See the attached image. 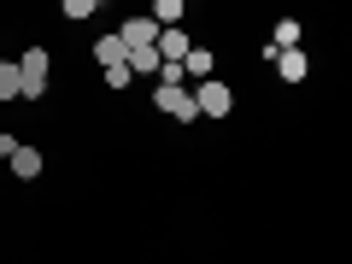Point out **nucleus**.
<instances>
[{
	"instance_id": "6",
	"label": "nucleus",
	"mask_w": 352,
	"mask_h": 264,
	"mask_svg": "<svg viewBox=\"0 0 352 264\" xmlns=\"http://www.w3.org/2000/svg\"><path fill=\"white\" fill-rule=\"evenodd\" d=\"M212 71H217V59H212V53H206V47H188V59H182V76H188V82L200 88V82H212Z\"/></svg>"
},
{
	"instance_id": "7",
	"label": "nucleus",
	"mask_w": 352,
	"mask_h": 264,
	"mask_svg": "<svg viewBox=\"0 0 352 264\" xmlns=\"http://www.w3.org/2000/svg\"><path fill=\"white\" fill-rule=\"evenodd\" d=\"M270 65H276V76H282V82H305V71H311V65H305V53H300V47L276 53V59H270Z\"/></svg>"
},
{
	"instance_id": "5",
	"label": "nucleus",
	"mask_w": 352,
	"mask_h": 264,
	"mask_svg": "<svg viewBox=\"0 0 352 264\" xmlns=\"http://www.w3.org/2000/svg\"><path fill=\"white\" fill-rule=\"evenodd\" d=\"M188 47H194V41L182 36V30H159V41H153V53H159L164 65H182V59H188Z\"/></svg>"
},
{
	"instance_id": "12",
	"label": "nucleus",
	"mask_w": 352,
	"mask_h": 264,
	"mask_svg": "<svg viewBox=\"0 0 352 264\" xmlns=\"http://www.w3.org/2000/svg\"><path fill=\"white\" fill-rule=\"evenodd\" d=\"M0 100H18V65L0 59Z\"/></svg>"
},
{
	"instance_id": "3",
	"label": "nucleus",
	"mask_w": 352,
	"mask_h": 264,
	"mask_svg": "<svg viewBox=\"0 0 352 264\" xmlns=\"http://www.w3.org/2000/svg\"><path fill=\"white\" fill-rule=\"evenodd\" d=\"M153 100H159V112H170L176 124H194V118H200V112H194V94H188V88H153Z\"/></svg>"
},
{
	"instance_id": "11",
	"label": "nucleus",
	"mask_w": 352,
	"mask_h": 264,
	"mask_svg": "<svg viewBox=\"0 0 352 264\" xmlns=\"http://www.w3.org/2000/svg\"><path fill=\"white\" fill-rule=\"evenodd\" d=\"M124 65H129V76H135V71H141V76H159V65H164V59H159L153 47H135V53H129Z\"/></svg>"
},
{
	"instance_id": "1",
	"label": "nucleus",
	"mask_w": 352,
	"mask_h": 264,
	"mask_svg": "<svg viewBox=\"0 0 352 264\" xmlns=\"http://www.w3.org/2000/svg\"><path fill=\"white\" fill-rule=\"evenodd\" d=\"M47 47H30L24 59H18V100H41L47 94Z\"/></svg>"
},
{
	"instance_id": "8",
	"label": "nucleus",
	"mask_w": 352,
	"mask_h": 264,
	"mask_svg": "<svg viewBox=\"0 0 352 264\" xmlns=\"http://www.w3.org/2000/svg\"><path fill=\"white\" fill-rule=\"evenodd\" d=\"M270 53H288V47H300V18H276V30H270V41H264Z\"/></svg>"
},
{
	"instance_id": "13",
	"label": "nucleus",
	"mask_w": 352,
	"mask_h": 264,
	"mask_svg": "<svg viewBox=\"0 0 352 264\" xmlns=\"http://www.w3.org/2000/svg\"><path fill=\"white\" fill-rule=\"evenodd\" d=\"M65 18H94V0H65Z\"/></svg>"
},
{
	"instance_id": "9",
	"label": "nucleus",
	"mask_w": 352,
	"mask_h": 264,
	"mask_svg": "<svg viewBox=\"0 0 352 264\" xmlns=\"http://www.w3.org/2000/svg\"><path fill=\"white\" fill-rule=\"evenodd\" d=\"M94 59H100L106 71H118V65L129 59V53H124V41H118V30H112V36H100V41H94Z\"/></svg>"
},
{
	"instance_id": "2",
	"label": "nucleus",
	"mask_w": 352,
	"mask_h": 264,
	"mask_svg": "<svg viewBox=\"0 0 352 264\" xmlns=\"http://www.w3.org/2000/svg\"><path fill=\"white\" fill-rule=\"evenodd\" d=\"M188 94H194V112L200 118H229L235 112V94H229V82H217V76L200 82V88H188Z\"/></svg>"
},
{
	"instance_id": "4",
	"label": "nucleus",
	"mask_w": 352,
	"mask_h": 264,
	"mask_svg": "<svg viewBox=\"0 0 352 264\" xmlns=\"http://www.w3.org/2000/svg\"><path fill=\"white\" fill-rule=\"evenodd\" d=\"M118 41H124V53H135V47H153V41H159V24H153V18H129V24L118 30Z\"/></svg>"
},
{
	"instance_id": "10",
	"label": "nucleus",
	"mask_w": 352,
	"mask_h": 264,
	"mask_svg": "<svg viewBox=\"0 0 352 264\" xmlns=\"http://www.w3.org/2000/svg\"><path fill=\"white\" fill-rule=\"evenodd\" d=\"M12 176H41V153L18 141V147H12Z\"/></svg>"
}]
</instances>
